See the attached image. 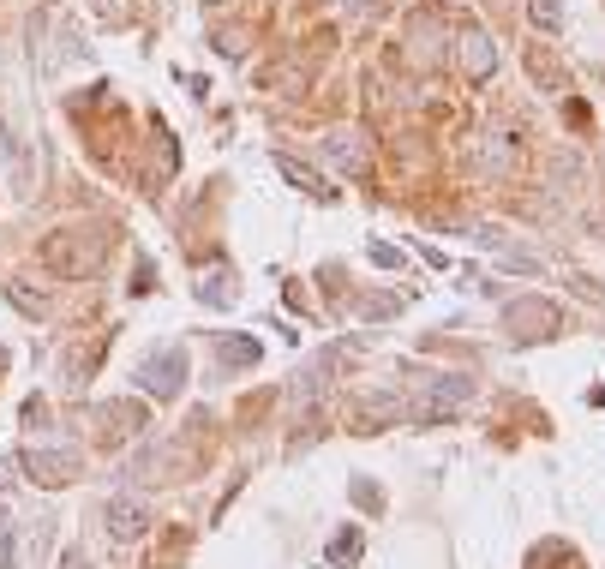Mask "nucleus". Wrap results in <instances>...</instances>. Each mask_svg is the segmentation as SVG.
<instances>
[{"label":"nucleus","instance_id":"obj_3","mask_svg":"<svg viewBox=\"0 0 605 569\" xmlns=\"http://www.w3.org/2000/svg\"><path fill=\"white\" fill-rule=\"evenodd\" d=\"M330 156H336L348 174H360V138H354V132H336V138H330Z\"/></svg>","mask_w":605,"mask_h":569},{"label":"nucleus","instance_id":"obj_5","mask_svg":"<svg viewBox=\"0 0 605 569\" xmlns=\"http://www.w3.org/2000/svg\"><path fill=\"white\" fill-rule=\"evenodd\" d=\"M348 6H354V18H366V12H378L384 0H348Z\"/></svg>","mask_w":605,"mask_h":569},{"label":"nucleus","instance_id":"obj_2","mask_svg":"<svg viewBox=\"0 0 605 569\" xmlns=\"http://www.w3.org/2000/svg\"><path fill=\"white\" fill-rule=\"evenodd\" d=\"M276 174H282V180H294V186H300V192H312V198H330V186H324L312 168H300L294 156H276Z\"/></svg>","mask_w":605,"mask_h":569},{"label":"nucleus","instance_id":"obj_1","mask_svg":"<svg viewBox=\"0 0 605 569\" xmlns=\"http://www.w3.org/2000/svg\"><path fill=\"white\" fill-rule=\"evenodd\" d=\"M138 378H144L156 396H174V384L186 378V360H180V348H162V354H150V360L138 366Z\"/></svg>","mask_w":605,"mask_h":569},{"label":"nucleus","instance_id":"obj_4","mask_svg":"<svg viewBox=\"0 0 605 569\" xmlns=\"http://www.w3.org/2000/svg\"><path fill=\"white\" fill-rule=\"evenodd\" d=\"M534 18H540V24H558V6H552V0H534Z\"/></svg>","mask_w":605,"mask_h":569}]
</instances>
